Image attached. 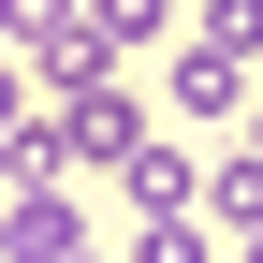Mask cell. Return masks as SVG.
<instances>
[{
	"mask_svg": "<svg viewBox=\"0 0 263 263\" xmlns=\"http://www.w3.org/2000/svg\"><path fill=\"white\" fill-rule=\"evenodd\" d=\"M44 132H59V176H132V146H146V117H132V88H117V73L59 88Z\"/></svg>",
	"mask_w": 263,
	"mask_h": 263,
	"instance_id": "cell-1",
	"label": "cell"
},
{
	"mask_svg": "<svg viewBox=\"0 0 263 263\" xmlns=\"http://www.w3.org/2000/svg\"><path fill=\"white\" fill-rule=\"evenodd\" d=\"M234 249H249V263H263V234H234Z\"/></svg>",
	"mask_w": 263,
	"mask_h": 263,
	"instance_id": "cell-12",
	"label": "cell"
},
{
	"mask_svg": "<svg viewBox=\"0 0 263 263\" xmlns=\"http://www.w3.org/2000/svg\"><path fill=\"white\" fill-rule=\"evenodd\" d=\"M15 117H44V88L15 73V44H0V132H15Z\"/></svg>",
	"mask_w": 263,
	"mask_h": 263,
	"instance_id": "cell-9",
	"label": "cell"
},
{
	"mask_svg": "<svg viewBox=\"0 0 263 263\" xmlns=\"http://www.w3.org/2000/svg\"><path fill=\"white\" fill-rule=\"evenodd\" d=\"M205 44H219V59H249V73H263V0H205Z\"/></svg>",
	"mask_w": 263,
	"mask_h": 263,
	"instance_id": "cell-7",
	"label": "cell"
},
{
	"mask_svg": "<svg viewBox=\"0 0 263 263\" xmlns=\"http://www.w3.org/2000/svg\"><path fill=\"white\" fill-rule=\"evenodd\" d=\"M88 263H103V249H88Z\"/></svg>",
	"mask_w": 263,
	"mask_h": 263,
	"instance_id": "cell-13",
	"label": "cell"
},
{
	"mask_svg": "<svg viewBox=\"0 0 263 263\" xmlns=\"http://www.w3.org/2000/svg\"><path fill=\"white\" fill-rule=\"evenodd\" d=\"M249 146H263V103H249Z\"/></svg>",
	"mask_w": 263,
	"mask_h": 263,
	"instance_id": "cell-11",
	"label": "cell"
},
{
	"mask_svg": "<svg viewBox=\"0 0 263 263\" xmlns=\"http://www.w3.org/2000/svg\"><path fill=\"white\" fill-rule=\"evenodd\" d=\"M161 103H176V117H249V59H219V44H176Z\"/></svg>",
	"mask_w": 263,
	"mask_h": 263,
	"instance_id": "cell-4",
	"label": "cell"
},
{
	"mask_svg": "<svg viewBox=\"0 0 263 263\" xmlns=\"http://www.w3.org/2000/svg\"><path fill=\"white\" fill-rule=\"evenodd\" d=\"M0 263H88V205L73 190H15L0 205Z\"/></svg>",
	"mask_w": 263,
	"mask_h": 263,
	"instance_id": "cell-2",
	"label": "cell"
},
{
	"mask_svg": "<svg viewBox=\"0 0 263 263\" xmlns=\"http://www.w3.org/2000/svg\"><path fill=\"white\" fill-rule=\"evenodd\" d=\"M0 190H15V132H0Z\"/></svg>",
	"mask_w": 263,
	"mask_h": 263,
	"instance_id": "cell-10",
	"label": "cell"
},
{
	"mask_svg": "<svg viewBox=\"0 0 263 263\" xmlns=\"http://www.w3.org/2000/svg\"><path fill=\"white\" fill-rule=\"evenodd\" d=\"M176 29V0H88V44L103 59H132V44H161Z\"/></svg>",
	"mask_w": 263,
	"mask_h": 263,
	"instance_id": "cell-6",
	"label": "cell"
},
{
	"mask_svg": "<svg viewBox=\"0 0 263 263\" xmlns=\"http://www.w3.org/2000/svg\"><path fill=\"white\" fill-rule=\"evenodd\" d=\"M132 263H205V219H146V234H132Z\"/></svg>",
	"mask_w": 263,
	"mask_h": 263,
	"instance_id": "cell-8",
	"label": "cell"
},
{
	"mask_svg": "<svg viewBox=\"0 0 263 263\" xmlns=\"http://www.w3.org/2000/svg\"><path fill=\"white\" fill-rule=\"evenodd\" d=\"M205 234H263V146H234L205 176Z\"/></svg>",
	"mask_w": 263,
	"mask_h": 263,
	"instance_id": "cell-5",
	"label": "cell"
},
{
	"mask_svg": "<svg viewBox=\"0 0 263 263\" xmlns=\"http://www.w3.org/2000/svg\"><path fill=\"white\" fill-rule=\"evenodd\" d=\"M132 205H146V219H205V161H190V146H161V132H146V146H132Z\"/></svg>",
	"mask_w": 263,
	"mask_h": 263,
	"instance_id": "cell-3",
	"label": "cell"
}]
</instances>
